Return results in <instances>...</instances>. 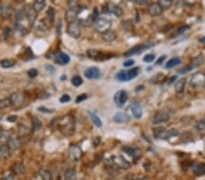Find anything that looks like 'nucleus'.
<instances>
[{"label":"nucleus","instance_id":"obj_1","mask_svg":"<svg viewBox=\"0 0 205 180\" xmlns=\"http://www.w3.org/2000/svg\"><path fill=\"white\" fill-rule=\"evenodd\" d=\"M59 128L62 132V134L66 136H70L74 133L75 129V120L74 118L67 115L63 117L59 121Z\"/></svg>","mask_w":205,"mask_h":180},{"label":"nucleus","instance_id":"obj_2","mask_svg":"<svg viewBox=\"0 0 205 180\" xmlns=\"http://www.w3.org/2000/svg\"><path fill=\"white\" fill-rule=\"evenodd\" d=\"M111 27V21L105 18H100L94 22V28L98 33L104 34L110 30Z\"/></svg>","mask_w":205,"mask_h":180},{"label":"nucleus","instance_id":"obj_3","mask_svg":"<svg viewBox=\"0 0 205 180\" xmlns=\"http://www.w3.org/2000/svg\"><path fill=\"white\" fill-rule=\"evenodd\" d=\"M24 13H25V16L27 18V23H28V26L31 27L34 26L35 22H36V19H37V16L38 14L36 13V11L34 10L33 6H30V5H27L25 6L24 7Z\"/></svg>","mask_w":205,"mask_h":180},{"label":"nucleus","instance_id":"obj_4","mask_svg":"<svg viewBox=\"0 0 205 180\" xmlns=\"http://www.w3.org/2000/svg\"><path fill=\"white\" fill-rule=\"evenodd\" d=\"M68 34L74 38H79L81 35V29H80V24L76 20L72 23H69L67 28Z\"/></svg>","mask_w":205,"mask_h":180},{"label":"nucleus","instance_id":"obj_5","mask_svg":"<svg viewBox=\"0 0 205 180\" xmlns=\"http://www.w3.org/2000/svg\"><path fill=\"white\" fill-rule=\"evenodd\" d=\"M191 86L194 88L203 87L205 86V75L202 72H197L191 78Z\"/></svg>","mask_w":205,"mask_h":180},{"label":"nucleus","instance_id":"obj_6","mask_svg":"<svg viewBox=\"0 0 205 180\" xmlns=\"http://www.w3.org/2000/svg\"><path fill=\"white\" fill-rule=\"evenodd\" d=\"M81 148L77 145H71L68 148V157L71 161L79 162L82 158Z\"/></svg>","mask_w":205,"mask_h":180},{"label":"nucleus","instance_id":"obj_7","mask_svg":"<svg viewBox=\"0 0 205 180\" xmlns=\"http://www.w3.org/2000/svg\"><path fill=\"white\" fill-rule=\"evenodd\" d=\"M169 120H170L169 113L164 111V110H159L154 114V116L152 118V123L154 125H159V124H162V123L168 122Z\"/></svg>","mask_w":205,"mask_h":180},{"label":"nucleus","instance_id":"obj_8","mask_svg":"<svg viewBox=\"0 0 205 180\" xmlns=\"http://www.w3.org/2000/svg\"><path fill=\"white\" fill-rule=\"evenodd\" d=\"M9 99L11 102V106H13L16 108H18L23 106L25 102V97L21 92H15L10 96Z\"/></svg>","mask_w":205,"mask_h":180},{"label":"nucleus","instance_id":"obj_9","mask_svg":"<svg viewBox=\"0 0 205 180\" xmlns=\"http://www.w3.org/2000/svg\"><path fill=\"white\" fill-rule=\"evenodd\" d=\"M129 99L128 93L125 90H120L118 91L114 96V102L119 107H123L127 101Z\"/></svg>","mask_w":205,"mask_h":180},{"label":"nucleus","instance_id":"obj_10","mask_svg":"<svg viewBox=\"0 0 205 180\" xmlns=\"http://www.w3.org/2000/svg\"><path fill=\"white\" fill-rule=\"evenodd\" d=\"M87 56L91 58V59L94 60H105L109 59V58L113 57V55H106V54H103L102 52L100 51H98V50H95V49H88L87 51Z\"/></svg>","mask_w":205,"mask_h":180},{"label":"nucleus","instance_id":"obj_11","mask_svg":"<svg viewBox=\"0 0 205 180\" xmlns=\"http://www.w3.org/2000/svg\"><path fill=\"white\" fill-rule=\"evenodd\" d=\"M153 45H150V44H147V45H136L135 46H133L132 48H130L129 50H128L124 56L125 57H129V56H132V55H137V54H141L142 53L144 50L151 47Z\"/></svg>","mask_w":205,"mask_h":180},{"label":"nucleus","instance_id":"obj_12","mask_svg":"<svg viewBox=\"0 0 205 180\" xmlns=\"http://www.w3.org/2000/svg\"><path fill=\"white\" fill-rule=\"evenodd\" d=\"M129 108H130V111H131V113H132L133 118H135L136 119L141 118V117H142V115H143V110H142L141 106L138 102L134 101V102L130 103Z\"/></svg>","mask_w":205,"mask_h":180},{"label":"nucleus","instance_id":"obj_13","mask_svg":"<svg viewBox=\"0 0 205 180\" xmlns=\"http://www.w3.org/2000/svg\"><path fill=\"white\" fill-rule=\"evenodd\" d=\"M109 160H110V165L120 168L127 169L129 166V163L122 157H112Z\"/></svg>","mask_w":205,"mask_h":180},{"label":"nucleus","instance_id":"obj_14","mask_svg":"<svg viewBox=\"0 0 205 180\" xmlns=\"http://www.w3.org/2000/svg\"><path fill=\"white\" fill-rule=\"evenodd\" d=\"M84 74H85V77L88 79H98L101 76L100 70L96 66H91V67L87 68Z\"/></svg>","mask_w":205,"mask_h":180},{"label":"nucleus","instance_id":"obj_15","mask_svg":"<svg viewBox=\"0 0 205 180\" xmlns=\"http://www.w3.org/2000/svg\"><path fill=\"white\" fill-rule=\"evenodd\" d=\"M80 9L78 8V6L75 7H69L66 14H65V20L68 23H72L74 21H76L77 18H78V14H79Z\"/></svg>","mask_w":205,"mask_h":180},{"label":"nucleus","instance_id":"obj_16","mask_svg":"<svg viewBox=\"0 0 205 180\" xmlns=\"http://www.w3.org/2000/svg\"><path fill=\"white\" fill-rule=\"evenodd\" d=\"M122 151H124L127 155H129L134 159H137L141 156V151L139 148L132 147V146H123Z\"/></svg>","mask_w":205,"mask_h":180},{"label":"nucleus","instance_id":"obj_17","mask_svg":"<svg viewBox=\"0 0 205 180\" xmlns=\"http://www.w3.org/2000/svg\"><path fill=\"white\" fill-rule=\"evenodd\" d=\"M191 168L195 176L197 177L205 176V164L203 163H193Z\"/></svg>","mask_w":205,"mask_h":180},{"label":"nucleus","instance_id":"obj_18","mask_svg":"<svg viewBox=\"0 0 205 180\" xmlns=\"http://www.w3.org/2000/svg\"><path fill=\"white\" fill-rule=\"evenodd\" d=\"M148 11L151 17H158L162 14L163 9L162 8V6H160L159 3H152L149 6Z\"/></svg>","mask_w":205,"mask_h":180},{"label":"nucleus","instance_id":"obj_19","mask_svg":"<svg viewBox=\"0 0 205 180\" xmlns=\"http://www.w3.org/2000/svg\"><path fill=\"white\" fill-rule=\"evenodd\" d=\"M179 136V131L175 128H170L169 130H163L158 137V138H162V139H170L173 137H178Z\"/></svg>","mask_w":205,"mask_h":180},{"label":"nucleus","instance_id":"obj_20","mask_svg":"<svg viewBox=\"0 0 205 180\" xmlns=\"http://www.w3.org/2000/svg\"><path fill=\"white\" fill-rule=\"evenodd\" d=\"M13 13V8L10 5H7V4H5V5H2L1 7H0V15H1V18H4V19H6V18H9L10 16L12 15Z\"/></svg>","mask_w":205,"mask_h":180},{"label":"nucleus","instance_id":"obj_21","mask_svg":"<svg viewBox=\"0 0 205 180\" xmlns=\"http://www.w3.org/2000/svg\"><path fill=\"white\" fill-rule=\"evenodd\" d=\"M113 120L116 123L124 124V123H128L130 120V117H129V115H128L125 112H118L114 115Z\"/></svg>","mask_w":205,"mask_h":180},{"label":"nucleus","instance_id":"obj_22","mask_svg":"<svg viewBox=\"0 0 205 180\" xmlns=\"http://www.w3.org/2000/svg\"><path fill=\"white\" fill-rule=\"evenodd\" d=\"M70 61V58L68 54L63 53V52H59L56 55V62L60 65V66H65L68 65Z\"/></svg>","mask_w":205,"mask_h":180},{"label":"nucleus","instance_id":"obj_23","mask_svg":"<svg viewBox=\"0 0 205 180\" xmlns=\"http://www.w3.org/2000/svg\"><path fill=\"white\" fill-rule=\"evenodd\" d=\"M6 146L10 150H18V148H20L21 142L20 140L18 138H9L6 141Z\"/></svg>","mask_w":205,"mask_h":180},{"label":"nucleus","instance_id":"obj_24","mask_svg":"<svg viewBox=\"0 0 205 180\" xmlns=\"http://www.w3.org/2000/svg\"><path fill=\"white\" fill-rule=\"evenodd\" d=\"M12 172L15 175H22L26 172V166L23 163H16L12 166Z\"/></svg>","mask_w":205,"mask_h":180},{"label":"nucleus","instance_id":"obj_25","mask_svg":"<svg viewBox=\"0 0 205 180\" xmlns=\"http://www.w3.org/2000/svg\"><path fill=\"white\" fill-rule=\"evenodd\" d=\"M64 180H77V172L74 168H68L64 173Z\"/></svg>","mask_w":205,"mask_h":180},{"label":"nucleus","instance_id":"obj_26","mask_svg":"<svg viewBox=\"0 0 205 180\" xmlns=\"http://www.w3.org/2000/svg\"><path fill=\"white\" fill-rule=\"evenodd\" d=\"M88 114L89 115L90 119H91V121L93 122V124H94L97 127H101V126H102V121L98 117L97 114H95V113H93V112H91V111H89V110L88 111Z\"/></svg>","mask_w":205,"mask_h":180},{"label":"nucleus","instance_id":"obj_27","mask_svg":"<svg viewBox=\"0 0 205 180\" xmlns=\"http://www.w3.org/2000/svg\"><path fill=\"white\" fill-rule=\"evenodd\" d=\"M181 63H182V60H181L180 58H170V59L166 63V65H165V68H166V69H170V68H172V67H174V66L180 65Z\"/></svg>","mask_w":205,"mask_h":180},{"label":"nucleus","instance_id":"obj_28","mask_svg":"<svg viewBox=\"0 0 205 180\" xmlns=\"http://www.w3.org/2000/svg\"><path fill=\"white\" fill-rule=\"evenodd\" d=\"M32 6H33L34 10L36 11V13L38 14V13L41 12V11L44 9V7L46 6V1H44V0H38V1H35Z\"/></svg>","mask_w":205,"mask_h":180},{"label":"nucleus","instance_id":"obj_29","mask_svg":"<svg viewBox=\"0 0 205 180\" xmlns=\"http://www.w3.org/2000/svg\"><path fill=\"white\" fill-rule=\"evenodd\" d=\"M102 39L108 43H110L116 39V34H115V32L109 30V31L102 34Z\"/></svg>","mask_w":205,"mask_h":180},{"label":"nucleus","instance_id":"obj_30","mask_svg":"<svg viewBox=\"0 0 205 180\" xmlns=\"http://www.w3.org/2000/svg\"><path fill=\"white\" fill-rule=\"evenodd\" d=\"M185 85H186V79L182 78V79L178 80L175 83V91L177 93H182L184 91Z\"/></svg>","mask_w":205,"mask_h":180},{"label":"nucleus","instance_id":"obj_31","mask_svg":"<svg viewBox=\"0 0 205 180\" xmlns=\"http://www.w3.org/2000/svg\"><path fill=\"white\" fill-rule=\"evenodd\" d=\"M140 67L139 66H136V67H133L131 68L130 70L127 71L128 73V78H129V81L131 79H134L135 78H137L139 76V73H140Z\"/></svg>","mask_w":205,"mask_h":180},{"label":"nucleus","instance_id":"obj_32","mask_svg":"<svg viewBox=\"0 0 205 180\" xmlns=\"http://www.w3.org/2000/svg\"><path fill=\"white\" fill-rule=\"evenodd\" d=\"M16 65V61L13 59H3L0 61V66L3 68H10Z\"/></svg>","mask_w":205,"mask_h":180},{"label":"nucleus","instance_id":"obj_33","mask_svg":"<svg viewBox=\"0 0 205 180\" xmlns=\"http://www.w3.org/2000/svg\"><path fill=\"white\" fill-rule=\"evenodd\" d=\"M10 149L7 147L6 145H2L0 146V158H6L9 157L10 154Z\"/></svg>","mask_w":205,"mask_h":180},{"label":"nucleus","instance_id":"obj_34","mask_svg":"<svg viewBox=\"0 0 205 180\" xmlns=\"http://www.w3.org/2000/svg\"><path fill=\"white\" fill-rule=\"evenodd\" d=\"M116 79L119 80L120 82H128L129 78H128V73H127V71H124V70L120 71V72L116 75Z\"/></svg>","mask_w":205,"mask_h":180},{"label":"nucleus","instance_id":"obj_35","mask_svg":"<svg viewBox=\"0 0 205 180\" xmlns=\"http://www.w3.org/2000/svg\"><path fill=\"white\" fill-rule=\"evenodd\" d=\"M40 176L42 180H52V175L48 170L42 169L40 171Z\"/></svg>","mask_w":205,"mask_h":180},{"label":"nucleus","instance_id":"obj_36","mask_svg":"<svg viewBox=\"0 0 205 180\" xmlns=\"http://www.w3.org/2000/svg\"><path fill=\"white\" fill-rule=\"evenodd\" d=\"M11 106V102L9 98H3L0 100V109H6Z\"/></svg>","mask_w":205,"mask_h":180},{"label":"nucleus","instance_id":"obj_37","mask_svg":"<svg viewBox=\"0 0 205 180\" xmlns=\"http://www.w3.org/2000/svg\"><path fill=\"white\" fill-rule=\"evenodd\" d=\"M159 4H160V6H162V9H168V8H170V6H171V5H172V0H161L160 2H159Z\"/></svg>","mask_w":205,"mask_h":180},{"label":"nucleus","instance_id":"obj_38","mask_svg":"<svg viewBox=\"0 0 205 180\" xmlns=\"http://www.w3.org/2000/svg\"><path fill=\"white\" fill-rule=\"evenodd\" d=\"M112 14H113V15H115V16H116V17H118V18L121 17L123 14L122 8H121V6H115V5H114L113 9H112Z\"/></svg>","mask_w":205,"mask_h":180},{"label":"nucleus","instance_id":"obj_39","mask_svg":"<svg viewBox=\"0 0 205 180\" xmlns=\"http://www.w3.org/2000/svg\"><path fill=\"white\" fill-rule=\"evenodd\" d=\"M71 82H72L73 86H80V85H82L83 80H82V78L80 76H75V77L72 78Z\"/></svg>","mask_w":205,"mask_h":180},{"label":"nucleus","instance_id":"obj_40","mask_svg":"<svg viewBox=\"0 0 205 180\" xmlns=\"http://www.w3.org/2000/svg\"><path fill=\"white\" fill-rule=\"evenodd\" d=\"M47 18L50 21V23L54 22V19H55V9L53 7H50L48 8L47 10Z\"/></svg>","mask_w":205,"mask_h":180},{"label":"nucleus","instance_id":"obj_41","mask_svg":"<svg viewBox=\"0 0 205 180\" xmlns=\"http://www.w3.org/2000/svg\"><path fill=\"white\" fill-rule=\"evenodd\" d=\"M33 126H34L35 130L40 129L41 126H42V122L38 118H33Z\"/></svg>","mask_w":205,"mask_h":180},{"label":"nucleus","instance_id":"obj_42","mask_svg":"<svg viewBox=\"0 0 205 180\" xmlns=\"http://www.w3.org/2000/svg\"><path fill=\"white\" fill-rule=\"evenodd\" d=\"M155 59V55L154 54H148L143 58V62L145 63H150Z\"/></svg>","mask_w":205,"mask_h":180},{"label":"nucleus","instance_id":"obj_43","mask_svg":"<svg viewBox=\"0 0 205 180\" xmlns=\"http://www.w3.org/2000/svg\"><path fill=\"white\" fill-rule=\"evenodd\" d=\"M195 127H196L198 130H203V129H205V121L204 120H199V121L196 123Z\"/></svg>","mask_w":205,"mask_h":180},{"label":"nucleus","instance_id":"obj_44","mask_svg":"<svg viewBox=\"0 0 205 180\" xmlns=\"http://www.w3.org/2000/svg\"><path fill=\"white\" fill-rule=\"evenodd\" d=\"M123 27L127 30V31H130L132 29V25H131V22L129 20H127V21H123L122 23Z\"/></svg>","mask_w":205,"mask_h":180},{"label":"nucleus","instance_id":"obj_45","mask_svg":"<svg viewBox=\"0 0 205 180\" xmlns=\"http://www.w3.org/2000/svg\"><path fill=\"white\" fill-rule=\"evenodd\" d=\"M27 75H28V77H29V78H34L38 77V75H39V71H38L37 69L33 68V69H30V70H28V72H27Z\"/></svg>","mask_w":205,"mask_h":180},{"label":"nucleus","instance_id":"obj_46","mask_svg":"<svg viewBox=\"0 0 205 180\" xmlns=\"http://www.w3.org/2000/svg\"><path fill=\"white\" fill-rule=\"evenodd\" d=\"M190 29V26H188V25H184V26H181V27H179L178 28V34L179 35H181V34H183L184 32H186L187 30H189Z\"/></svg>","mask_w":205,"mask_h":180},{"label":"nucleus","instance_id":"obj_47","mask_svg":"<svg viewBox=\"0 0 205 180\" xmlns=\"http://www.w3.org/2000/svg\"><path fill=\"white\" fill-rule=\"evenodd\" d=\"M134 60L132 59H129V60H126V61H124L123 62V66H126V67H129V66H132L133 65H134Z\"/></svg>","mask_w":205,"mask_h":180},{"label":"nucleus","instance_id":"obj_48","mask_svg":"<svg viewBox=\"0 0 205 180\" xmlns=\"http://www.w3.org/2000/svg\"><path fill=\"white\" fill-rule=\"evenodd\" d=\"M10 36H11V29L8 28V27H7V28H5V30H4V38H5V39L9 38Z\"/></svg>","mask_w":205,"mask_h":180},{"label":"nucleus","instance_id":"obj_49","mask_svg":"<svg viewBox=\"0 0 205 180\" xmlns=\"http://www.w3.org/2000/svg\"><path fill=\"white\" fill-rule=\"evenodd\" d=\"M87 98H88V96H87L86 94L80 95V96L77 98V99H76V103H80V102H82V101H84V100L87 99Z\"/></svg>","mask_w":205,"mask_h":180},{"label":"nucleus","instance_id":"obj_50","mask_svg":"<svg viewBox=\"0 0 205 180\" xmlns=\"http://www.w3.org/2000/svg\"><path fill=\"white\" fill-rule=\"evenodd\" d=\"M59 101H60L61 103H68V102L70 101V97H69L68 95H63L61 98H60Z\"/></svg>","mask_w":205,"mask_h":180},{"label":"nucleus","instance_id":"obj_51","mask_svg":"<svg viewBox=\"0 0 205 180\" xmlns=\"http://www.w3.org/2000/svg\"><path fill=\"white\" fill-rule=\"evenodd\" d=\"M39 111H40V112H43V113H53L54 112V110L53 109H47V108H46V107H43V106H40V107H39Z\"/></svg>","mask_w":205,"mask_h":180},{"label":"nucleus","instance_id":"obj_52","mask_svg":"<svg viewBox=\"0 0 205 180\" xmlns=\"http://www.w3.org/2000/svg\"><path fill=\"white\" fill-rule=\"evenodd\" d=\"M165 58H166V56H162V57H161L159 59L156 61V65H161V64H162V62H163Z\"/></svg>","mask_w":205,"mask_h":180},{"label":"nucleus","instance_id":"obj_53","mask_svg":"<svg viewBox=\"0 0 205 180\" xmlns=\"http://www.w3.org/2000/svg\"><path fill=\"white\" fill-rule=\"evenodd\" d=\"M17 118H18L17 116H10L9 118H7L6 120H7L8 122H15V121L17 120Z\"/></svg>","mask_w":205,"mask_h":180},{"label":"nucleus","instance_id":"obj_54","mask_svg":"<svg viewBox=\"0 0 205 180\" xmlns=\"http://www.w3.org/2000/svg\"><path fill=\"white\" fill-rule=\"evenodd\" d=\"M1 180H14V176H12V175H7V176L4 177Z\"/></svg>","mask_w":205,"mask_h":180},{"label":"nucleus","instance_id":"obj_55","mask_svg":"<svg viewBox=\"0 0 205 180\" xmlns=\"http://www.w3.org/2000/svg\"><path fill=\"white\" fill-rule=\"evenodd\" d=\"M57 33H58V35H59V36H60V34H61V23H60V22H59V25H58V27H57Z\"/></svg>","mask_w":205,"mask_h":180},{"label":"nucleus","instance_id":"obj_56","mask_svg":"<svg viewBox=\"0 0 205 180\" xmlns=\"http://www.w3.org/2000/svg\"><path fill=\"white\" fill-rule=\"evenodd\" d=\"M100 138H94L93 144H94V146H97L100 144Z\"/></svg>","mask_w":205,"mask_h":180},{"label":"nucleus","instance_id":"obj_57","mask_svg":"<svg viewBox=\"0 0 205 180\" xmlns=\"http://www.w3.org/2000/svg\"><path fill=\"white\" fill-rule=\"evenodd\" d=\"M47 70H49L50 72H51V70H52V72H54V71H55V69H54L53 67H51V68H50V67H49V66H47Z\"/></svg>","mask_w":205,"mask_h":180},{"label":"nucleus","instance_id":"obj_58","mask_svg":"<svg viewBox=\"0 0 205 180\" xmlns=\"http://www.w3.org/2000/svg\"><path fill=\"white\" fill-rule=\"evenodd\" d=\"M136 180H150L148 178H138V179Z\"/></svg>","mask_w":205,"mask_h":180},{"label":"nucleus","instance_id":"obj_59","mask_svg":"<svg viewBox=\"0 0 205 180\" xmlns=\"http://www.w3.org/2000/svg\"><path fill=\"white\" fill-rule=\"evenodd\" d=\"M202 43H205V37H203V38H201V40H200Z\"/></svg>","mask_w":205,"mask_h":180}]
</instances>
